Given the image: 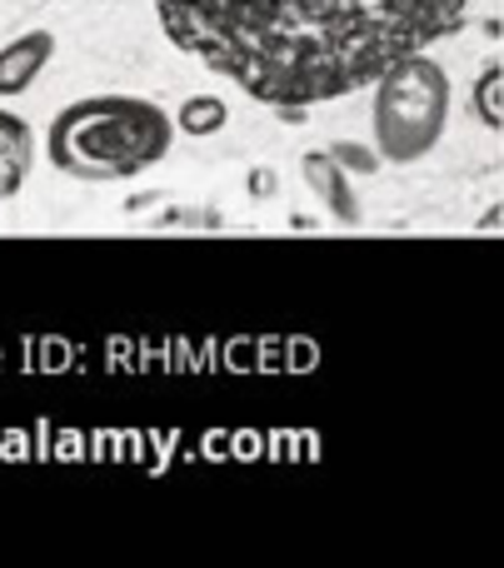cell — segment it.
I'll list each match as a JSON object with an SVG mask.
<instances>
[{
    "label": "cell",
    "mask_w": 504,
    "mask_h": 568,
    "mask_svg": "<svg viewBox=\"0 0 504 568\" xmlns=\"http://www.w3.org/2000/svg\"><path fill=\"white\" fill-rule=\"evenodd\" d=\"M160 26L275 105L350 95L440 36L395 0H160Z\"/></svg>",
    "instance_id": "6da1fadb"
},
{
    "label": "cell",
    "mask_w": 504,
    "mask_h": 568,
    "mask_svg": "<svg viewBox=\"0 0 504 568\" xmlns=\"http://www.w3.org/2000/svg\"><path fill=\"white\" fill-rule=\"evenodd\" d=\"M175 145V120L135 95L75 100L50 125V160L75 180H125L150 170Z\"/></svg>",
    "instance_id": "7a4b0ae2"
},
{
    "label": "cell",
    "mask_w": 504,
    "mask_h": 568,
    "mask_svg": "<svg viewBox=\"0 0 504 568\" xmlns=\"http://www.w3.org/2000/svg\"><path fill=\"white\" fill-rule=\"evenodd\" d=\"M375 155L390 165H415L445 140L450 130V70L425 50L390 60L375 75Z\"/></svg>",
    "instance_id": "3957f363"
},
{
    "label": "cell",
    "mask_w": 504,
    "mask_h": 568,
    "mask_svg": "<svg viewBox=\"0 0 504 568\" xmlns=\"http://www.w3.org/2000/svg\"><path fill=\"white\" fill-rule=\"evenodd\" d=\"M56 60V30L36 26V30H20L10 45H0V95H26L46 65Z\"/></svg>",
    "instance_id": "277c9868"
},
{
    "label": "cell",
    "mask_w": 504,
    "mask_h": 568,
    "mask_svg": "<svg viewBox=\"0 0 504 568\" xmlns=\"http://www.w3.org/2000/svg\"><path fill=\"white\" fill-rule=\"evenodd\" d=\"M300 175H305V185L315 190V200L340 225H360V195H355V185H350V170L340 165L330 150H310V155L300 160Z\"/></svg>",
    "instance_id": "5b68a950"
},
{
    "label": "cell",
    "mask_w": 504,
    "mask_h": 568,
    "mask_svg": "<svg viewBox=\"0 0 504 568\" xmlns=\"http://www.w3.org/2000/svg\"><path fill=\"white\" fill-rule=\"evenodd\" d=\"M30 165H36V135L20 115L0 110V200H16L26 190Z\"/></svg>",
    "instance_id": "8992f818"
},
{
    "label": "cell",
    "mask_w": 504,
    "mask_h": 568,
    "mask_svg": "<svg viewBox=\"0 0 504 568\" xmlns=\"http://www.w3.org/2000/svg\"><path fill=\"white\" fill-rule=\"evenodd\" d=\"M225 120H230V105L220 95H190L185 105L175 110L180 135H215V130H225Z\"/></svg>",
    "instance_id": "52a82bcc"
},
{
    "label": "cell",
    "mask_w": 504,
    "mask_h": 568,
    "mask_svg": "<svg viewBox=\"0 0 504 568\" xmlns=\"http://www.w3.org/2000/svg\"><path fill=\"white\" fill-rule=\"evenodd\" d=\"M500 85H504V70H500V65H490L485 75H480V85H475V110H480V120H485L490 130H500V125H504Z\"/></svg>",
    "instance_id": "ba28073f"
},
{
    "label": "cell",
    "mask_w": 504,
    "mask_h": 568,
    "mask_svg": "<svg viewBox=\"0 0 504 568\" xmlns=\"http://www.w3.org/2000/svg\"><path fill=\"white\" fill-rule=\"evenodd\" d=\"M395 6H410L415 16H425L435 30H450V26H455V16L470 6V0H395Z\"/></svg>",
    "instance_id": "9c48e42d"
},
{
    "label": "cell",
    "mask_w": 504,
    "mask_h": 568,
    "mask_svg": "<svg viewBox=\"0 0 504 568\" xmlns=\"http://www.w3.org/2000/svg\"><path fill=\"white\" fill-rule=\"evenodd\" d=\"M330 155L340 160V165H355V170H370V175H375L380 170V155L370 145H330Z\"/></svg>",
    "instance_id": "30bf717a"
}]
</instances>
